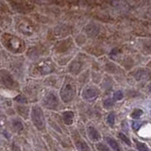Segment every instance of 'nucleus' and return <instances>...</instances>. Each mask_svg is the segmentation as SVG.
Returning <instances> with one entry per match:
<instances>
[{
    "label": "nucleus",
    "instance_id": "12",
    "mask_svg": "<svg viewBox=\"0 0 151 151\" xmlns=\"http://www.w3.org/2000/svg\"><path fill=\"white\" fill-rule=\"evenodd\" d=\"M73 118H74V112H65L63 113V122L65 123L66 125H72L73 123Z\"/></svg>",
    "mask_w": 151,
    "mask_h": 151
},
{
    "label": "nucleus",
    "instance_id": "20",
    "mask_svg": "<svg viewBox=\"0 0 151 151\" xmlns=\"http://www.w3.org/2000/svg\"><path fill=\"white\" fill-rule=\"evenodd\" d=\"M123 96H124V94H123V93L121 91H117L116 93H114V94H113V99L115 100H121Z\"/></svg>",
    "mask_w": 151,
    "mask_h": 151
},
{
    "label": "nucleus",
    "instance_id": "13",
    "mask_svg": "<svg viewBox=\"0 0 151 151\" xmlns=\"http://www.w3.org/2000/svg\"><path fill=\"white\" fill-rule=\"evenodd\" d=\"M88 133H89V137H90L91 140H93V141H98V140L100 139V134H99V132H98L96 129H95L94 128H93V127L89 128Z\"/></svg>",
    "mask_w": 151,
    "mask_h": 151
},
{
    "label": "nucleus",
    "instance_id": "5",
    "mask_svg": "<svg viewBox=\"0 0 151 151\" xmlns=\"http://www.w3.org/2000/svg\"><path fill=\"white\" fill-rule=\"evenodd\" d=\"M0 83H2L5 87L9 89L18 88V83L14 80L11 74H9L6 70H0Z\"/></svg>",
    "mask_w": 151,
    "mask_h": 151
},
{
    "label": "nucleus",
    "instance_id": "2",
    "mask_svg": "<svg viewBox=\"0 0 151 151\" xmlns=\"http://www.w3.org/2000/svg\"><path fill=\"white\" fill-rule=\"evenodd\" d=\"M11 7L19 13H29L34 10L32 0H7Z\"/></svg>",
    "mask_w": 151,
    "mask_h": 151
},
{
    "label": "nucleus",
    "instance_id": "11",
    "mask_svg": "<svg viewBox=\"0 0 151 151\" xmlns=\"http://www.w3.org/2000/svg\"><path fill=\"white\" fill-rule=\"evenodd\" d=\"M106 141H107L108 144H109V146L114 151H123L122 147L119 146V144L117 143L114 139H112V138H110V137H107Z\"/></svg>",
    "mask_w": 151,
    "mask_h": 151
},
{
    "label": "nucleus",
    "instance_id": "1",
    "mask_svg": "<svg viewBox=\"0 0 151 151\" xmlns=\"http://www.w3.org/2000/svg\"><path fill=\"white\" fill-rule=\"evenodd\" d=\"M1 42L8 50L13 53H22L26 48V45L22 39L9 33H4L1 36Z\"/></svg>",
    "mask_w": 151,
    "mask_h": 151
},
{
    "label": "nucleus",
    "instance_id": "14",
    "mask_svg": "<svg viewBox=\"0 0 151 151\" xmlns=\"http://www.w3.org/2000/svg\"><path fill=\"white\" fill-rule=\"evenodd\" d=\"M136 147L139 151H150L146 144L143 143H140V142H136Z\"/></svg>",
    "mask_w": 151,
    "mask_h": 151
},
{
    "label": "nucleus",
    "instance_id": "7",
    "mask_svg": "<svg viewBox=\"0 0 151 151\" xmlns=\"http://www.w3.org/2000/svg\"><path fill=\"white\" fill-rule=\"evenodd\" d=\"M45 106L47 108V109H57V107H58V99H57V97H56V95H55L54 94H48L47 95V97H45Z\"/></svg>",
    "mask_w": 151,
    "mask_h": 151
},
{
    "label": "nucleus",
    "instance_id": "6",
    "mask_svg": "<svg viewBox=\"0 0 151 151\" xmlns=\"http://www.w3.org/2000/svg\"><path fill=\"white\" fill-rule=\"evenodd\" d=\"M74 94H75V90H74L73 86L69 84V83H65V84L63 85V89L61 90V100L65 103L70 102V101L73 99Z\"/></svg>",
    "mask_w": 151,
    "mask_h": 151
},
{
    "label": "nucleus",
    "instance_id": "21",
    "mask_svg": "<svg viewBox=\"0 0 151 151\" xmlns=\"http://www.w3.org/2000/svg\"><path fill=\"white\" fill-rule=\"evenodd\" d=\"M13 127L14 128H16V130H21L23 128V125L19 121H13Z\"/></svg>",
    "mask_w": 151,
    "mask_h": 151
},
{
    "label": "nucleus",
    "instance_id": "15",
    "mask_svg": "<svg viewBox=\"0 0 151 151\" xmlns=\"http://www.w3.org/2000/svg\"><path fill=\"white\" fill-rule=\"evenodd\" d=\"M107 121L108 123H109V125L110 126H112L114 125V121H115V116H114V113L113 112H110L109 115H108L107 117Z\"/></svg>",
    "mask_w": 151,
    "mask_h": 151
},
{
    "label": "nucleus",
    "instance_id": "17",
    "mask_svg": "<svg viewBox=\"0 0 151 151\" xmlns=\"http://www.w3.org/2000/svg\"><path fill=\"white\" fill-rule=\"evenodd\" d=\"M118 136H119V138L121 139L122 141H124L126 144H128V146H130L131 144V142H130V140H129V138H128L126 135L124 134V133H122V132H120V133L118 134Z\"/></svg>",
    "mask_w": 151,
    "mask_h": 151
},
{
    "label": "nucleus",
    "instance_id": "23",
    "mask_svg": "<svg viewBox=\"0 0 151 151\" xmlns=\"http://www.w3.org/2000/svg\"><path fill=\"white\" fill-rule=\"evenodd\" d=\"M141 127V123L140 122H134L133 125H132V128H133L134 129H139Z\"/></svg>",
    "mask_w": 151,
    "mask_h": 151
},
{
    "label": "nucleus",
    "instance_id": "16",
    "mask_svg": "<svg viewBox=\"0 0 151 151\" xmlns=\"http://www.w3.org/2000/svg\"><path fill=\"white\" fill-rule=\"evenodd\" d=\"M141 115H143V110H140V109L134 110H133V112L131 113V117H132V118H134V119L139 118V117H140Z\"/></svg>",
    "mask_w": 151,
    "mask_h": 151
},
{
    "label": "nucleus",
    "instance_id": "19",
    "mask_svg": "<svg viewBox=\"0 0 151 151\" xmlns=\"http://www.w3.org/2000/svg\"><path fill=\"white\" fill-rule=\"evenodd\" d=\"M96 148H97V150H99V151H110L109 149V147H108L106 144H98L96 146Z\"/></svg>",
    "mask_w": 151,
    "mask_h": 151
},
{
    "label": "nucleus",
    "instance_id": "4",
    "mask_svg": "<svg viewBox=\"0 0 151 151\" xmlns=\"http://www.w3.org/2000/svg\"><path fill=\"white\" fill-rule=\"evenodd\" d=\"M31 119H32L33 124H34V126L38 129H40V130H43V129L45 128V123L44 113H43L42 110L40 109L39 107H33L32 108Z\"/></svg>",
    "mask_w": 151,
    "mask_h": 151
},
{
    "label": "nucleus",
    "instance_id": "10",
    "mask_svg": "<svg viewBox=\"0 0 151 151\" xmlns=\"http://www.w3.org/2000/svg\"><path fill=\"white\" fill-rule=\"evenodd\" d=\"M97 94H98V92L96 89L89 88L83 92V97H84L85 99H92V98H94L96 96Z\"/></svg>",
    "mask_w": 151,
    "mask_h": 151
},
{
    "label": "nucleus",
    "instance_id": "22",
    "mask_svg": "<svg viewBox=\"0 0 151 151\" xmlns=\"http://www.w3.org/2000/svg\"><path fill=\"white\" fill-rule=\"evenodd\" d=\"M15 100L18 101V102H21V103H26L27 102V99L25 97H23L22 95H19V96H17L15 98Z\"/></svg>",
    "mask_w": 151,
    "mask_h": 151
},
{
    "label": "nucleus",
    "instance_id": "24",
    "mask_svg": "<svg viewBox=\"0 0 151 151\" xmlns=\"http://www.w3.org/2000/svg\"><path fill=\"white\" fill-rule=\"evenodd\" d=\"M130 151H133V150H130Z\"/></svg>",
    "mask_w": 151,
    "mask_h": 151
},
{
    "label": "nucleus",
    "instance_id": "18",
    "mask_svg": "<svg viewBox=\"0 0 151 151\" xmlns=\"http://www.w3.org/2000/svg\"><path fill=\"white\" fill-rule=\"evenodd\" d=\"M114 105V100L112 99V98H108L104 101V107L105 108H110Z\"/></svg>",
    "mask_w": 151,
    "mask_h": 151
},
{
    "label": "nucleus",
    "instance_id": "3",
    "mask_svg": "<svg viewBox=\"0 0 151 151\" xmlns=\"http://www.w3.org/2000/svg\"><path fill=\"white\" fill-rule=\"evenodd\" d=\"M17 29H19L20 32L26 35H31L34 31V24L32 21L27 17H19L17 18L16 23Z\"/></svg>",
    "mask_w": 151,
    "mask_h": 151
},
{
    "label": "nucleus",
    "instance_id": "8",
    "mask_svg": "<svg viewBox=\"0 0 151 151\" xmlns=\"http://www.w3.org/2000/svg\"><path fill=\"white\" fill-rule=\"evenodd\" d=\"M80 0H56V4L61 6V7H66V8H71L74 6H76L79 4Z\"/></svg>",
    "mask_w": 151,
    "mask_h": 151
},
{
    "label": "nucleus",
    "instance_id": "9",
    "mask_svg": "<svg viewBox=\"0 0 151 151\" xmlns=\"http://www.w3.org/2000/svg\"><path fill=\"white\" fill-rule=\"evenodd\" d=\"M76 146L78 151H91L90 147L88 146V144L85 143L84 141H82L80 138L78 137L76 138Z\"/></svg>",
    "mask_w": 151,
    "mask_h": 151
}]
</instances>
